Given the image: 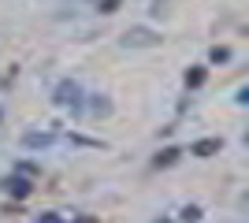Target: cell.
Listing matches in <instances>:
<instances>
[{
    "mask_svg": "<svg viewBox=\"0 0 249 223\" xmlns=\"http://www.w3.org/2000/svg\"><path fill=\"white\" fill-rule=\"evenodd\" d=\"M208 56H212V64H227V60H231V52H227V49H212Z\"/></svg>",
    "mask_w": 249,
    "mask_h": 223,
    "instance_id": "cell-8",
    "label": "cell"
},
{
    "mask_svg": "<svg viewBox=\"0 0 249 223\" xmlns=\"http://www.w3.org/2000/svg\"><path fill=\"white\" fill-rule=\"evenodd\" d=\"M8 193H15V197H26V193H30V179L11 175V179H8Z\"/></svg>",
    "mask_w": 249,
    "mask_h": 223,
    "instance_id": "cell-4",
    "label": "cell"
},
{
    "mask_svg": "<svg viewBox=\"0 0 249 223\" xmlns=\"http://www.w3.org/2000/svg\"><path fill=\"white\" fill-rule=\"evenodd\" d=\"M178 160V149H164L160 156H156V168H167V164H175Z\"/></svg>",
    "mask_w": 249,
    "mask_h": 223,
    "instance_id": "cell-6",
    "label": "cell"
},
{
    "mask_svg": "<svg viewBox=\"0 0 249 223\" xmlns=\"http://www.w3.org/2000/svg\"><path fill=\"white\" fill-rule=\"evenodd\" d=\"M123 45H156V37L145 30V26H138V30H130V34L123 37Z\"/></svg>",
    "mask_w": 249,
    "mask_h": 223,
    "instance_id": "cell-3",
    "label": "cell"
},
{
    "mask_svg": "<svg viewBox=\"0 0 249 223\" xmlns=\"http://www.w3.org/2000/svg\"><path fill=\"white\" fill-rule=\"evenodd\" d=\"M56 104L71 108V112H82V86L71 82V78H63V82L56 86Z\"/></svg>",
    "mask_w": 249,
    "mask_h": 223,
    "instance_id": "cell-1",
    "label": "cell"
},
{
    "mask_svg": "<svg viewBox=\"0 0 249 223\" xmlns=\"http://www.w3.org/2000/svg\"><path fill=\"white\" fill-rule=\"evenodd\" d=\"M52 134H26V138H22V145H30V149H49L52 145Z\"/></svg>",
    "mask_w": 249,
    "mask_h": 223,
    "instance_id": "cell-5",
    "label": "cell"
},
{
    "mask_svg": "<svg viewBox=\"0 0 249 223\" xmlns=\"http://www.w3.org/2000/svg\"><path fill=\"white\" fill-rule=\"evenodd\" d=\"M201 82H205V71H201V67L186 74V86H201Z\"/></svg>",
    "mask_w": 249,
    "mask_h": 223,
    "instance_id": "cell-9",
    "label": "cell"
},
{
    "mask_svg": "<svg viewBox=\"0 0 249 223\" xmlns=\"http://www.w3.org/2000/svg\"><path fill=\"white\" fill-rule=\"evenodd\" d=\"M97 8H101V11H115V8H119V0H101Z\"/></svg>",
    "mask_w": 249,
    "mask_h": 223,
    "instance_id": "cell-11",
    "label": "cell"
},
{
    "mask_svg": "<svg viewBox=\"0 0 249 223\" xmlns=\"http://www.w3.org/2000/svg\"><path fill=\"white\" fill-rule=\"evenodd\" d=\"M178 220H182V223H197V220H201V208H197V205H186Z\"/></svg>",
    "mask_w": 249,
    "mask_h": 223,
    "instance_id": "cell-7",
    "label": "cell"
},
{
    "mask_svg": "<svg viewBox=\"0 0 249 223\" xmlns=\"http://www.w3.org/2000/svg\"><path fill=\"white\" fill-rule=\"evenodd\" d=\"M37 223H63V220L56 212H41V216H37Z\"/></svg>",
    "mask_w": 249,
    "mask_h": 223,
    "instance_id": "cell-10",
    "label": "cell"
},
{
    "mask_svg": "<svg viewBox=\"0 0 249 223\" xmlns=\"http://www.w3.org/2000/svg\"><path fill=\"white\" fill-rule=\"evenodd\" d=\"M219 149H223L219 138H205V141H197V145H190V153H194V156H212V153H219Z\"/></svg>",
    "mask_w": 249,
    "mask_h": 223,
    "instance_id": "cell-2",
    "label": "cell"
}]
</instances>
